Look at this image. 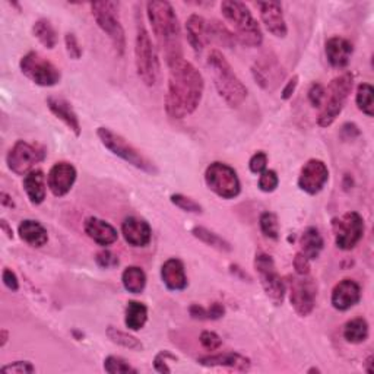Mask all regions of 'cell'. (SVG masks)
Masks as SVG:
<instances>
[{
	"instance_id": "6da1fadb",
	"label": "cell",
	"mask_w": 374,
	"mask_h": 374,
	"mask_svg": "<svg viewBox=\"0 0 374 374\" xmlns=\"http://www.w3.org/2000/svg\"><path fill=\"white\" fill-rule=\"evenodd\" d=\"M205 91V80L198 68L182 60L170 68L166 94V113L174 120H183L198 110Z\"/></svg>"
},
{
	"instance_id": "7a4b0ae2",
	"label": "cell",
	"mask_w": 374,
	"mask_h": 374,
	"mask_svg": "<svg viewBox=\"0 0 374 374\" xmlns=\"http://www.w3.org/2000/svg\"><path fill=\"white\" fill-rule=\"evenodd\" d=\"M146 15L168 69L185 60L182 27L173 5L166 0H151L146 3Z\"/></svg>"
},
{
	"instance_id": "3957f363",
	"label": "cell",
	"mask_w": 374,
	"mask_h": 374,
	"mask_svg": "<svg viewBox=\"0 0 374 374\" xmlns=\"http://www.w3.org/2000/svg\"><path fill=\"white\" fill-rule=\"evenodd\" d=\"M208 68L213 72L214 85L221 99L231 108L240 107L246 101L249 89L234 72L230 62L225 56L214 48L208 55Z\"/></svg>"
},
{
	"instance_id": "277c9868",
	"label": "cell",
	"mask_w": 374,
	"mask_h": 374,
	"mask_svg": "<svg viewBox=\"0 0 374 374\" xmlns=\"http://www.w3.org/2000/svg\"><path fill=\"white\" fill-rule=\"evenodd\" d=\"M135 66L138 78L146 87H155L159 79V57L157 47L151 40L142 16L136 12V37H135Z\"/></svg>"
},
{
	"instance_id": "5b68a950",
	"label": "cell",
	"mask_w": 374,
	"mask_h": 374,
	"mask_svg": "<svg viewBox=\"0 0 374 374\" xmlns=\"http://www.w3.org/2000/svg\"><path fill=\"white\" fill-rule=\"evenodd\" d=\"M224 18L234 29L238 43L246 47H260L264 43V32L246 3L238 0H224L221 3Z\"/></svg>"
},
{
	"instance_id": "8992f818",
	"label": "cell",
	"mask_w": 374,
	"mask_h": 374,
	"mask_svg": "<svg viewBox=\"0 0 374 374\" xmlns=\"http://www.w3.org/2000/svg\"><path fill=\"white\" fill-rule=\"evenodd\" d=\"M354 88V75L351 72H344L331 80V84L324 92V100L319 108L317 124L320 127H329L343 113L348 96Z\"/></svg>"
},
{
	"instance_id": "52a82bcc",
	"label": "cell",
	"mask_w": 374,
	"mask_h": 374,
	"mask_svg": "<svg viewBox=\"0 0 374 374\" xmlns=\"http://www.w3.org/2000/svg\"><path fill=\"white\" fill-rule=\"evenodd\" d=\"M96 136L113 155L122 158L127 164L151 175H157L159 173L158 167L148 157H145L132 143L126 141L122 135L113 132L111 129L99 127L96 129Z\"/></svg>"
},
{
	"instance_id": "ba28073f",
	"label": "cell",
	"mask_w": 374,
	"mask_h": 374,
	"mask_svg": "<svg viewBox=\"0 0 374 374\" xmlns=\"http://www.w3.org/2000/svg\"><path fill=\"white\" fill-rule=\"evenodd\" d=\"M119 8L120 5L117 2L103 0V2L91 3V13L96 25L111 41L116 55L123 57L126 53V32L120 21Z\"/></svg>"
},
{
	"instance_id": "9c48e42d",
	"label": "cell",
	"mask_w": 374,
	"mask_h": 374,
	"mask_svg": "<svg viewBox=\"0 0 374 374\" xmlns=\"http://www.w3.org/2000/svg\"><path fill=\"white\" fill-rule=\"evenodd\" d=\"M205 183L210 192L221 199H234L241 192V183L237 171L225 162L215 161L205 171Z\"/></svg>"
},
{
	"instance_id": "30bf717a",
	"label": "cell",
	"mask_w": 374,
	"mask_h": 374,
	"mask_svg": "<svg viewBox=\"0 0 374 374\" xmlns=\"http://www.w3.org/2000/svg\"><path fill=\"white\" fill-rule=\"evenodd\" d=\"M20 69L32 84L44 88L57 85L62 79V72L56 64L37 52L24 55L20 60Z\"/></svg>"
},
{
	"instance_id": "8fae6325",
	"label": "cell",
	"mask_w": 374,
	"mask_h": 374,
	"mask_svg": "<svg viewBox=\"0 0 374 374\" xmlns=\"http://www.w3.org/2000/svg\"><path fill=\"white\" fill-rule=\"evenodd\" d=\"M47 157V148L40 143L16 141L6 155L8 168L16 175H27Z\"/></svg>"
},
{
	"instance_id": "7c38bea8",
	"label": "cell",
	"mask_w": 374,
	"mask_h": 374,
	"mask_svg": "<svg viewBox=\"0 0 374 374\" xmlns=\"http://www.w3.org/2000/svg\"><path fill=\"white\" fill-rule=\"evenodd\" d=\"M253 265H254V271L257 272L259 281L260 284H262L268 299L275 305H281L287 294V285L284 280L281 278L278 271H276L272 256L264 252H259L254 256Z\"/></svg>"
},
{
	"instance_id": "4fadbf2b",
	"label": "cell",
	"mask_w": 374,
	"mask_h": 374,
	"mask_svg": "<svg viewBox=\"0 0 374 374\" xmlns=\"http://www.w3.org/2000/svg\"><path fill=\"white\" fill-rule=\"evenodd\" d=\"M332 231L335 236L336 247L344 252H350L359 246V243L364 237V218L355 210H350L343 217L332 220Z\"/></svg>"
},
{
	"instance_id": "5bb4252c",
	"label": "cell",
	"mask_w": 374,
	"mask_h": 374,
	"mask_svg": "<svg viewBox=\"0 0 374 374\" xmlns=\"http://www.w3.org/2000/svg\"><path fill=\"white\" fill-rule=\"evenodd\" d=\"M317 284L308 275H297L289 282V301L300 317L310 316L316 307Z\"/></svg>"
},
{
	"instance_id": "9a60e30c",
	"label": "cell",
	"mask_w": 374,
	"mask_h": 374,
	"mask_svg": "<svg viewBox=\"0 0 374 374\" xmlns=\"http://www.w3.org/2000/svg\"><path fill=\"white\" fill-rule=\"evenodd\" d=\"M252 75L256 84L266 92H273L287 76V72L278 57L269 53L257 59L252 68Z\"/></svg>"
},
{
	"instance_id": "2e32d148",
	"label": "cell",
	"mask_w": 374,
	"mask_h": 374,
	"mask_svg": "<svg viewBox=\"0 0 374 374\" xmlns=\"http://www.w3.org/2000/svg\"><path fill=\"white\" fill-rule=\"evenodd\" d=\"M329 182V168L322 159L312 158L303 166L299 175V187L310 196L319 194Z\"/></svg>"
},
{
	"instance_id": "e0dca14e",
	"label": "cell",
	"mask_w": 374,
	"mask_h": 374,
	"mask_svg": "<svg viewBox=\"0 0 374 374\" xmlns=\"http://www.w3.org/2000/svg\"><path fill=\"white\" fill-rule=\"evenodd\" d=\"M78 177V171L73 164L68 161H60L50 168L47 174V187L53 196L63 198L72 190Z\"/></svg>"
},
{
	"instance_id": "ac0fdd59",
	"label": "cell",
	"mask_w": 374,
	"mask_h": 374,
	"mask_svg": "<svg viewBox=\"0 0 374 374\" xmlns=\"http://www.w3.org/2000/svg\"><path fill=\"white\" fill-rule=\"evenodd\" d=\"M198 364L208 367V368H229L240 373L250 371L252 360L249 357L243 355L236 351L229 352H218V354H208L199 357Z\"/></svg>"
},
{
	"instance_id": "d6986e66",
	"label": "cell",
	"mask_w": 374,
	"mask_h": 374,
	"mask_svg": "<svg viewBox=\"0 0 374 374\" xmlns=\"http://www.w3.org/2000/svg\"><path fill=\"white\" fill-rule=\"evenodd\" d=\"M256 6L260 10V20H262L269 34L276 38H285L288 34V27L282 5L280 2H262L257 3Z\"/></svg>"
},
{
	"instance_id": "ffe728a7",
	"label": "cell",
	"mask_w": 374,
	"mask_h": 374,
	"mask_svg": "<svg viewBox=\"0 0 374 374\" xmlns=\"http://www.w3.org/2000/svg\"><path fill=\"white\" fill-rule=\"evenodd\" d=\"M360 300H361V287L354 280L347 278L339 281L332 289L331 303L332 307L338 312H348L350 308L359 304Z\"/></svg>"
},
{
	"instance_id": "44dd1931",
	"label": "cell",
	"mask_w": 374,
	"mask_h": 374,
	"mask_svg": "<svg viewBox=\"0 0 374 374\" xmlns=\"http://www.w3.org/2000/svg\"><path fill=\"white\" fill-rule=\"evenodd\" d=\"M122 234L127 245L132 247H146L152 238L151 225L136 217H127L122 222Z\"/></svg>"
},
{
	"instance_id": "7402d4cb",
	"label": "cell",
	"mask_w": 374,
	"mask_h": 374,
	"mask_svg": "<svg viewBox=\"0 0 374 374\" xmlns=\"http://www.w3.org/2000/svg\"><path fill=\"white\" fill-rule=\"evenodd\" d=\"M186 37L196 53H202L210 44L209 21L198 13H192L186 21Z\"/></svg>"
},
{
	"instance_id": "603a6c76",
	"label": "cell",
	"mask_w": 374,
	"mask_h": 374,
	"mask_svg": "<svg viewBox=\"0 0 374 374\" xmlns=\"http://www.w3.org/2000/svg\"><path fill=\"white\" fill-rule=\"evenodd\" d=\"M324 53H326V59L332 68L344 69L351 62L354 45L350 40L344 37L333 36L324 43Z\"/></svg>"
},
{
	"instance_id": "cb8c5ba5",
	"label": "cell",
	"mask_w": 374,
	"mask_h": 374,
	"mask_svg": "<svg viewBox=\"0 0 374 374\" xmlns=\"http://www.w3.org/2000/svg\"><path fill=\"white\" fill-rule=\"evenodd\" d=\"M45 104H47L48 110L53 113L55 117H57L60 122L66 124L68 129L71 130V132H73V135L76 138L80 136V134H82V127H80V122H79V117L76 115L75 108L72 107V104L68 100L62 99V96L50 95L45 100Z\"/></svg>"
},
{
	"instance_id": "d4e9b609",
	"label": "cell",
	"mask_w": 374,
	"mask_h": 374,
	"mask_svg": "<svg viewBox=\"0 0 374 374\" xmlns=\"http://www.w3.org/2000/svg\"><path fill=\"white\" fill-rule=\"evenodd\" d=\"M84 231L94 243H96V245L101 247H108L111 245H115L119 238V233L115 226L110 222L96 217H89L85 220Z\"/></svg>"
},
{
	"instance_id": "484cf974",
	"label": "cell",
	"mask_w": 374,
	"mask_h": 374,
	"mask_svg": "<svg viewBox=\"0 0 374 374\" xmlns=\"http://www.w3.org/2000/svg\"><path fill=\"white\" fill-rule=\"evenodd\" d=\"M161 280L170 291H183L187 288L189 281L185 264L180 259H167L161 266Z\"/></svg>"
},
{
	"instance_id": "4316f807",
	"label": "cell",
	"mask_w": 374,
	"mask_h": 374,
	"mask_svg": "<svg viewBox=\"0 0 374 374\" xmlns=\"http://www.w3.org/2000/svg\"><path fill=\"white\" fill-rule=\"evenodd\" d=\"M22 186L32 205L38 206L45 201L47 178L41 170H32L31 173L24 175Z\"/></svg>"
},
{
	"instance_id": "83f0119b",
	"label": "cell",
	"mask_w": 374,
	"mask_h": 374,
	"mask_svg": "<svg viewBox=\"0 0 374 374\" xmlns=\"http://www.w3.org/2000/svg\"><path fill=\"white\" fill-rule=\"evenodd\" d=\"M18 234L22 241L31 247H43L48 241V233L45 226L36 220H24L18 226Z\"/></svg>"
},
{
	"instance_id": "f1b7e54d",
	"label": "cell",
	"mask_w": 374,
	"mask_h": 374,
	"mask_svg": "<svg viewBox=\"0 0 374 374\" xmlns=\"http://www.w3.org/2000/svg\"><path fill=\"white\" fill-rule=\"evenodd\" d=\"M324 247V240L316 226H307L300 237V252L310 260H316Z\"/></svg>"
},
{
	"instance_id": "f546056e",
	"label": "cell",
	"mask_w": 374,
	"mask_h": 374,
	"mask_svg": "<svg viewBox=\"0 0 374 374\" xmlns=\"http://www.w3.org/2000/svg\"><path fill=\"white\" fill-rule=\"evenodd\" d=\"M148 322V307L141 301H129L124 313V324L129 331L138 332Z\"/></svg>"
},
{
	"instance_id": "4dcf8cb0",
	"label": "cell",
	"mask_w": 374,
	"mask_h": 374,
	"mask_svg": "<svg viewBox=\"0 0 374 374\" xmlns=\"http://www.w3.org/2000/svg\"><path fill=\"white\" fill-rule=\"evenodd\" d=\"M192 234L194 238H198L199 241H202L203 245L213 247L218 252H222V253H231L233 252V246H231L230 241H226L225 238H222L221 236H218L214 231H210L209 229H205V226H201V225L193 226Z\"/></svg>"
},
{
	"instance_id": "1f68e13d",
	"label": "cell",
	"mask_w": 374,
	"mask_h": 374,
	"mask_svg": "<svg viewBox=\"0 0 374 374\" xmlns=\"http://www.w3.org/2000/svg\"><path fill=\"white\" fill-rule=\"evenodd\" d=\"M370 326L364 317H354L344 326V339L350 344H363L368 339Z\"/></svg>"
},
{
	"instance_id": "d6a6232c",
	"label": "cell",
	"mask_w": 374,
	"mask_h": 374,
	"mask_svg": "<svg viewBox=\"0 0 374 374\" xmlns=\"http://www.w3.org/2000/svg\"><path fill=\"white\" fill-rule=\"evenodd\" d=\"M122 284L130 294H142L146 287V273L139 266H127L122 273Z\"/></svg>"
},
{
	"instance_id": "836d02e7",
	"label": "cell",
	"mask_w": 374,
	"mask_h": 374,
	"mask_svg": "<svg viewBox=\"0 0 374 374\" xmlns=\"http://www.w3.org/2000/svg\"><path fill=\"white\" fill-rule=\"evenodd\" d=\"M32 34H34V37L45 48H48V50H53V48L59 43L57 31L55 29L53 24L48 20H45V18H41V20L34 22V25H32Z\"/></svg>"
},
{
	"instance_id": "e575fe53",
	"label": "cell",
	"mask_w": 374,
	"mask_h": 374,
	"mask_svg": "<svg viewBox=\"0 0 374 374\" xmlns=\"http://www.w3.org/2000/svg\"><path fill=\"white\" fill-rule=\"evenodd\" d=\"M209 32H210V44H218L224 48H233L237 44L234 32L229 29L218 20L209 21Z\"/></svg>"
},
{
	"instance_id": "d590c367",
	"label": "cell",
	"mask_w": 374,
	"mask_h": 374,
	"mask_svg": "<svg viewBox=\"0 0 374 374\" xmlns=\"http://www.w3.org/2000/svg\"><path fill=\"white\" fill-rule=\"evenodd\" d=\"M106 333L113 344L120 345V347L130 350V351H143V344L136 336L130 335L129 332L120 331L115 326H108Z\"/></svg>"
},
{
	"instance_id": "8d00e7d4",
	"label": "cell",
	"mask_w": 374,
	"mask_h": 374,
	"mask_svg": "<svg viewBox=\"0 0 374 374\" xmlns=\"http://www.w3.org/2000/svg\"><path fill=\"white\" fill-rule=\"evenodd\" d=\"M373 95L374 89L370 84H360L357 88L355 94V104L359 107V110L366 115L367 117L374 116V103H373Z\"/></svg>"
},
{
	"instance_id": "74e56055",
	"label": "cell",
	"mask_w": 374,
	"mask_h": 374,
	"mask_svg": "<svg viewBox=\"0 0 374 374\" xmlns=\"http://www.w3.org/2000/svg\"><path fill=\"white\" fill-rule=\"evenodd\" d=\"M259 226L260 231L264 233L265 237L271 240H278L280 238V222L278 217H276L273 213H262L259 218Z\"/></svg>"
},
{
	"instance_id": "f35d334b",
	"label": "cell",
	"mask_w": 374,
	"mask_h": 374,
	"mask_svg": "<svg viewBox=\"0 0 374 374\" xmlns=\"http://www.w3.org/2000/svg\"><path fill=\"white\" fill-rule=\"evenodd\" d=\"M104 371L108 374H126V373H134L136 374L138 370L135 367L130 366L122 357L116 355H108L104 360Z\"/></svg>"
},
{
	"instance_id": "ab89813d",
	"label": "cell",
	"mask_w": 374,
	"mask_h": 374,
	"mask_svg": "<svg viewBox=\"0 0 374 374\" xmlns=\"http://www.w3.org/2000/svg\"><path fill=\"white\" fill-rule=\"evenodd\" d=\"M170 201L174 206L185 210V213H189V214H202L203 213V206L194 199L186 196V194H182V193L171 194Z\"/></svg>"
},
{
	"instance_id": "60d3db41",
	"label": "cell",
	"mask_w": 374,
	"mask_h": 374,
	"mask_svg": "<svg viewBox=\"0 0 374 374\" xmlns=\"http://www.w3.org/2000/svg\"><path fill=\"white\" fill-rule=\"evenodd\" d=\"M257 186L264 193H272L280 186V177L273 170H265L262 174H259Z\"/></svg>"
},
{
	"instance_id": "b9f144b4",
	"label": "cell",
	"mask_w": 374,
	"mask_h": 374,
	"mask_svg": "<svg viewBox=\"0 0 374 374\" xmlns=\"http://www.w3.org/2000/svg\"><path fill=\"white\" fill-rule=\"evenodd\" d=\"M201 340V345L206 350V351H218L222 347V339L218 333L213 332V331H203L199 336Z\"/></svg>"
},
{
	"instance_id": "7bdbcfd3",
	"label": "cell",
	"mask_w": 374,
	"mask_h": 374,
	"mask_svg": "<svg viewBox=\"0 0 374 374\" xmlns=\"http://www.w3.org/2000/svg\"><path fill=\"white\" fill-rule=\"evenodd\" d=\"M64 45H66V53L72 60H79L84 55L82 45L79 44V40L73 32H68V34L64 36Z\"/></svg>"
},
{
	"instance_id": "ee69618b",
	"label": "cell",
	"mask_w": 374,
	"mask_h": 374,
	"mask_svg": "<svg viewBox=\"0 0 374 374\" xmlns=\"http://www.w3.org/2000/svg\"><path fill=\"white\" fill-rule=\"evenodd\" d=\"M95 262H96V265H99L103 269H113V268L119 266L120 260L115 253L104 249V250H101V252H99L95 254Z\"/></svg>"
},
{
	"instance_id": "f6af8a7d",
	"label": "cell",
	"mask_w": 374,
	"mask_h": 374,
	"mask_svg": "<svg viewBox=\"0 0 374 374\" xmlns=\"http://www.w3.org/2000/svg\"><path fill=\"white\" fill-rule=\"evenodd\" d=\"M168 360H178V359H177V357L174 354H171L167 350L159 351L155 355V359H154V368H155V371L162 373V374L171 373V368L168 367Z\"/></svg>"
},
{
	"instance_id": "bcb514c9",
	"label": "cell",
	"mask_w": 374,
	"mask_h": 374,
	"mask_svg": "<svg viewBox=\"0 0 374 374\" xmlns=\"http://www.w3.org/2000/svg\"><path fill=\"white\" fill-rule=\"evenodd\" d=\"M324 92H326V88H324L320 82H313L312 87L308 88L307 92V99L310 101L312 107L315 108H320L324 100Z\"/></svg>"
},
{
	"instance_id": "7dc6e473",
	"label": "cell",
	"mask_w": 374,
	"mask_h": 374,
	"mask_svg": "<svg viewBox=\"0 0 374 374\" xmlns=\"http://www.w3.org/2000/svg\"><path fill=\"white\" fill-rule=\"evenodd\" d=\"M0 371L5 374H28V373H36V367L29 361H15L8 366H3L0 368Z\"/></svg>"
},
{
	"instance_id": "c3c4849f",
	"label": "cell",
	"mask_w": 374,
	"mask_h": 374,
	"mask_svg": "<svg viewBox=\"0 0 374 374\" xmlns=\"http://www.w3.org/2000/svg\"><path fill=\"white\" fill-rule=\"evenodd\" d=\"M268 167V154L264 151H257L249 161V168L253 174H262Z\"/></svg>"
},
{
	"instance_id": "681fc988",
	"label": "cell",
	"mask_w": 374,
	"mask_h": 374,
	"mask_svg": "<svg viewBox=\"0 0 374 374\" xmlns=\"http://www.w3.org/2000/svg\"><path fill=\"white\" fill-rule=\"evenodd\" d=\"M310 262L312 260L305 257L301 252H297L294 256V260H292V265H294L296 273L297 275H310Z\"/></svg>"
},
{
	"instance_id": "f907efd6",
	"label": "cell",
	"mask_w": 374,
	"mask_h": 374,
	"mask_svg": "<svg viewBox=\"0 0 374 374\" xmlns=\"http://www.w3.org/2000/svg\"><path fill=\"white\" fill-rule=\"evenodd\" d=\"M2 280H3V284L8 289L16 292L20 289V280H18V276H16V273L9 269V268H5L3 272H2Z\"/></svg>"
},
{
	"instance_id": "816d5d0a",
	"label": "cell",
	"mask_w": 374,
	"mask_h": 374,
	"mask_svg": "<svg viewBox=\"0 0 374 374\" xmlns=\"http://www.w3.org/2000/svg\"><path fill=\"white\" fill-rule=\"evenodd\" d=\"M208 308V320H220L225 316V305L222 303H213Z\"/></svg>"
},
{
	"instance_id": "f5cc1de1",
	"label": "cell",
	"mask_w": 374,
	"mask_h": 374,
	"mask_svg": "<svg viewBox=\"0 0 374 374\" xmlns=\"http://www.w3.org/2000/svg\"><path fill=\"white\" fill-rule=\"evenodd\" d=\"M299 80H300V78H299L297 75H294V76H292V78L288 80V82H287L285 87H284V89H282V92H281V99H282V100L287 101V100L291 99L292 94H294L296 89H297Z\"/></svg>"
},
{
	"instance_id": "db71d44e",
	"label": "cell",
	"mask_w": 374,
	"mask_h": 374,
	"mask_svg": "<svg viewBox=\"0 0 374 374\" xmlns=\"http://www.w3.org/2000/svg\"><path fill=\"white\" fill-rule=\"evenodd\" d=\"M189 315L194 320H208V308L201 304H192L189 307Z\"/></svg>"
},
{
	"instance_id": "11a10c76",
	"label": "cell",
	"mask_w": 374,
	"mask_h": 374,
	"mask_svg": "<svg viewBox=\"0 0 374 374\" xmlns=\"http://www.w3.org/2000/svg\"><path fill=\"white\" fill-rule=\"evenodd\" d=\"M0 203H2V206L5 208H15V202L12 201V196H9L6 192L0 193Z\"/></svg>"
},
{
	"instance_id": "9f6ffc18",
	"label": "cell",
	"mask_w": 374,
	"mask_h": 374,
	"mask_svg": "<svg viewBox=\"0 0 374 374\" xmlns=\"http://www.w3.org/2000/svg\"><path fill=\"white\" fill-rule=\"evenodd\" d=\"M0 229H2V231L6 234V237L9 238V240H12L13 238V231H12V226H9V224L5 221V220H2V221H0Z\"/></svg>"
},
{
	"instance_id": "6f0895ef",
	"label": "cell",
	"mask_w": 374,
	"mask_h": 374,
	"mask_svg": "<svg viewBox=\"0 0 374 374\" xmlns=\"http://www.w3.org/2000/svg\"><path fill=\"white\" fill-rule=\"evenodd\" d=\"M0 339H2V340H0V347L5 348L6 344H8V340H9V332L6 329L0 331Z\"/></svg>"
},
{
	"instance_id": "680465c9",
	"label": "cell",
	"mask_w": 374,
	"mask_h": 374,
	"mask_svg": "<svg viewBox=\"0 0 374 374\" xmlns=\"http://www.w3.org/2000/svg\"><path fill=\"white\" fill-rule=\"evenodd\" d=\"M371 366H373V355H368V359L364 363V371L368 373V374L373 373V367Z\"/></svg>"
},
{
	"instance_id": "91938a15",
	"label": "cell",
	"mask_w": 374,
	"mask_h": 374,
	"mask_svg": "<svg viewBox=\"0 0 374 374\" xmlns=\"http://www.w3.org/2000/svg\"><path fill=\"white\" fill-rule=\"evenodd\" d=\"M307 373H308V374H312V373H320V370L316 368V367H312V368H308V370H307Z\"/></svg>"
}]
</instances>
